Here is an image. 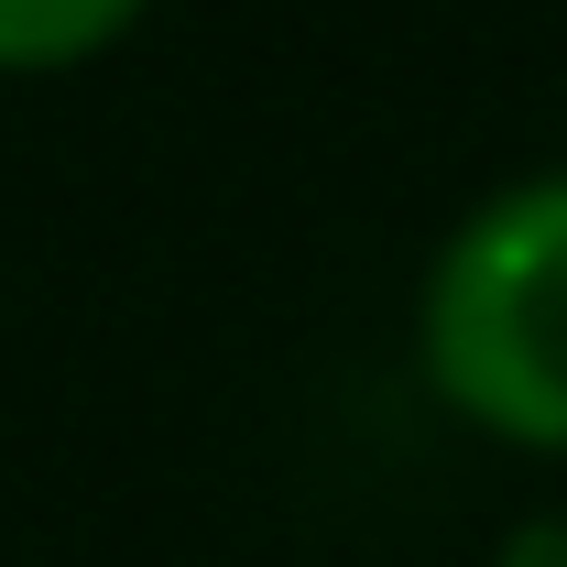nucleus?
<instances>
[{
    "instance_id": "nucleus-1",
    "label": "nucleus",
    "mask_w": 567,
    "mask_h": 567,
    "mask_svg": "<svg viewBox=\"0 0 567 567\" xmlns=\"http://www.w3.org/2000/svg\"><path fill=\"white\" fill-rule=\"evenodd\" d=\"M415 360L470 436L567 458V164L492 186L425 251Z\"/></svg>"
},
{
    "instance_id": "nucleus-2",
    "label": "nucleus",
    "mask_w": 567,
    "mask_h": 567,
    "mask_svg": "<svg viewBox=\"0 0 567 567\" xmlns=\"http://www.w3.org/2000/svg\"><path fill=\"white\" fill-rule=\"evenodd\" d=\"M153 0H0V76H66L132 44Z\"/></svg>"
},
{
    "instance_id": "nucleus-3",
    "label": "nucleus",
    "mask_w": 567,
    "mask_h": 567,
    "mask_svg": "<svg viewBox=\"0 0 567 567\" xmlns=\"http://www.w3.org/2000/svg\"><path fill=\"white\" fill-rule=\"evenodd\" d=\"M492 567H567V513H535V524H513Z\"/></svg>"
}]
</instances>
